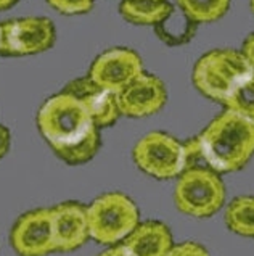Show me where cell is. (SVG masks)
Instances as JSON below:
<instances>
[{
  "label": "cell",
  "mask_w": 254,
  "mask_h": 256,
  "mask_svg": "<svg viewBox=\"0 0 254 256\" xmlns=\"http://www.w3.org/2000/svg\"><path fill=\"white\" fill-rule=\"evenodd\" d=\"M37 128L55 155L68 164H84L100 150V129L87 108L63 90L39 108Z\"/></svg>",
  "instance_id": "1"
},
{
  "label": "cell",
  "mask_w": 254,
  "mask_h": 256,
  "mask_svg": "<svg viewBox=\"0 0 254 256\" xmlns=\"http://www.w3.org/2000/svg\"><path fill=\"white\" fill-rule=\"evenodd\" d=\"M206 166L221 172H235L254 155V121L226 110L197 136Z\"/></svg>",
  "instance_id": "2"
},
{
  "label": "cell",
  "mask_w": 254,
  "mask_h": 256,
  "mask_svg": "<svg viewBox=\"0 0 254 256\" xmlns=\"http://www.w3.org/2000/svg\"><path fill=\"white\" fill-rule=\"evenodd\" d=\"M253 74L254 71L242 50L217 48L195 63L192 79L200 94L224 105L235 87Z\"/></svg>",
  "instance_id": "3"
},
{
  "label": "cell",
  "mask_w": 254,
  "mask_h": 256,
  "mask_svg": "<svg viewBox=\"0 0 254 256\" xmlns=\"http://www.w3.org/2000/svg\"><path fill=\"white\" fill-rule=\"evenodd\" d=\"M90 238L101 245H118L140 224L139 208L121 192L100 195L87 206Z\"/></svg>",
  "instance_id": "4"
},
{
  "label": "cell",
  "mask_w": 254,
  "mask_h": 256,
  "mask_svg": "<svg viewBox=\"0 0 254 256\" xmlns=\"http://www.w3.org/2000/svg\"><path fill=\"white\" fill-rule=\"evenodd\" d=\"M224 202L226 186L216 171L193 168L179 176L174 188V203L180 213L193 218H211L224 206Z\"/></svg>",
  "instance_id": "5"
},
{
  "label": "cell",
  "mask_w": 254,
  "mask_h": 256,
  "mask_svg": "<svg viewBox=\"0 0 254 256\" xmlns=\"http://www.w3.org/2000/svg\"><path fill=\"white\" fill-rule=\"evenodd\" d=\"M132 158L142 172L155 179H174L185 171L184 144L161 130L139 138L134 145Z\"/></svg>",
  "instance_id": "6"
},
{
  "label": "cell",
  "mask_w": 254,
  "mask_h": 256,
  "mask_svg": "<svg viewBox=\"0 0 254 256\" xmlns=\"http://www.w3.org/2000/svg\"><path fill=\"white\" fill-rule=\"evenodd\" d=\"M55 26L50 18L29 16L0 23V55L24 56L53 47Z\"/></svg>",
  "instance_id": "7"
},
{
  "label": "cell",
  "mask_w": 254,
  "mask_h": 256,
  "mask_svg": "<svg viewBox=\"0 0 254 256\" xmlns=\"http://www.w3.org/2000/svg\"><path fill=\"white\" fill-rule=\"evenodd\" d=\"M142 72L145 71L139 54L130 48L116 47L98 55L90 64L87 76L101 89L118 95Z\"/></svg>",
  "instance_id": "8"
},
{
  "label": "cell",
  "mask_w": 254,
  "mask_h": 256,
  "mask_svg": "<svg viewBox=\"0 0 254 256\" xmlns=\"http://www.w3.org/2000/svg\"><path fill=\"white\" fill-rule=\"evenodd\" d=\"M10 244L18 256H48L56 252L52 210L37 208L19 216L11 228Z\"/></svg>",
  "instance_id": "9"
},
{
  "label": "cell",
  "mask_w": 254,
  "mask_h": 256,
  "mask_svg": "<svg viewBox=\"0 0 254 256\" xmlns=\"http://www.w3.org/2000/svg\"><path fill=\"white\" fill-rule=\"evenodd\" d=\"M116 100H118L121 116L147 118L161 112L168 102V90L159 78L142 72L126 89L116 95Z\"/></svg>",
  "instance_id": "10"
},
{
  "label": "cell",
  "mask_w": 254,
  "mask_h": 256,
  "mask_svg": "<svg viewBox=\"0 0 254 256\" xmlns=\"http://www.w3.org/2000/svg\"><path fill=\"white\" fill-rule=\"evenodd\" d=\"M50 210L56 252H74L90 238L85 204L79 202H64Z\"/></svg>",
  "instance_id": "11"
},
{
  "label": "cell",
  "mask_w": 254,
  "mask_h": 256,
  "mask_svg": "<svg viewBox=\"0 0 254 256\" xmlns=\"http://www.w3.org/2000/svg\"><path fill=\"white\" fill-rule=\"evenodd\" d=\"M63 92L72 95L81 102L98 129L110 128L119 120L121 112L116 95L101 89L89 76L72 79L71 82L64 86Z\"/></svg>",
  "instance_id": "12"
},
{
  "label": "cell",
  "mask_w": 254,
  "mask_h": 256,
  "mask_svg": "<svg viewBox=\"0 0 254 256\" xmlns=\"http://www.w3.org/2000/svg\"><path fill=\"white\" fill-rule=\"evenodd\" d=\"M132 256H166L174 246L172 234L161 221H145L122 242Z\"/></svg>",
  "instance_id": "13"
},
{
  "label": "cell",
  "mask_w": 254,
  "mask_h": 256,
  "mask_svg": "<svg viewBox=\"0 0 254 256\" xmlns=\"http://www.w3.org/2000/svg\"><path fill=\"white\" fill-rule=\"evenodd\" d=\"M174 6L155 0H122L119 13L126 21L139 26H156L169 16Z\"/></svg>",
  "instance_id": "14"
},
{
  "label": "cell",
  "mask_w": 254,
  "mask_h": 256,
  "mask_svg": "<svg viewBox=\"0 0 254 256\" xmlns=\"http://www.w3.org/2000/svg\"><path fill=\"white\" fill-rule=\"evenodd\" d=\"M197 26L192 20H188L184 12L179 8L172 10V13L166 18L163 23L155 26V31L158 38L164 44H168L171 47L176 46H184V44L190 42L193 39L195 32H197Z\"/></svg>",
  "instance_id": "15"
},
{
  "label": "cell",
  "mask_w": 254,
  "mask_h": 256,
  "mask_svg": "<svg viewBox=\"0 0 254 256\" xmlns=\"http://www.w3.org/2000/svg\"><path fill=\"white\" fill-rule=\"evenodd\" d=\"M226 224L237 236L254 238V195L237 196L229 203Z\"/></svg>",
  "instance_id": "16"
},
{
  "label": "cell",
  "mask_w": 254,
  "mask_h": 256,
  "mask_svg": "<svg viewBox=\"0 0 254 256\" xmlns=\"http://www.w3.org/2000/svg\"><path fill=\"white\" fill-rule=\"evenodd\" d=\"M179 8L195 24L214 23L230 8V0H177Z\"/></svg>",
  "instance_id": "17"
},
{
  "label": "cell",
  "mask_w": 254,
  "mask_h": 256,
  "mask_svg": "<svg viewBox=\"0 0 254 256\" xmlns=\"http://www.w3.org/2000/svg\"><path fill=\"white\" fill-rule=\"evenodd\" d=\"M226 110L254 121V74L240 82L224 104Z\"/></svg>",
  "instance_id": "18"
},
{
  "label": "cell",
  "mask_w": 254,
  "mask_h": 256,
  "mask_svg": "<svg viewBox=\"0 0 254 256\" xmlns=\"http://www.w3.org/2000/svg\"><path fill=\"white\" fill-rule=\"evenodd\" d=\"M50 6L63 14H81L92 10L93 0H47Z\"/></svg>",
  "instance_id": "19"
},
{
  "label": "cell",
  "mask_w": 254,
  "mask_h": 256,
  "mask_svg": "<svg viewBox=\"0 0 254 256\" xmlns=\"http://www.w3.org/2000/svg\"><path fill=\"white\" fill-rule=\"evenodd\" d=\"M166 256H211L201 244L197 242H182L174 245Z\"/></svg>",
  "instance_id": "20"
},
{
  "label": "cell",
  "mask_w": 254,
  "mask_h": 256,
  "mask_svg": "<svg viewBox=\"0 0 254 256\" xmlns=\"http://www.w3.org/2000/svg\"><path fill=\"white\" fill-rule=\"evenodd\" d=\"M242 54L245 55V58L250 63V66L254 71V32L250 34L248 38L245 39L243 46H242Z\"/></svg>",
  "instance_id": "21"
},
{
  "label": "cell",
  "mask_w": 254,
  "mask_h": 256,
  "mask_svg": "<svg viewBox=\"0 0 254 256\" xmlns=\"http://www.w3.org/2000/svg\"><path fill=\"white\" fill-rule=\"evenodd\" d=\"M10 150V130L0 124V158H3Z\"/></svg>",
  "instance_id": "22"
},
{
  "label": "cell",
  "mask_w": 254,
  "mask_h": 256,
  "mask_svg": "<svg viewBox=\"0 0 254 256\" xmlns=\"http://www.w3.org/2000/svg\"><path fill=\"white\" fill-rule=\"evenodd\" d=\"M98 256H132L129 252H127V248L122 245V244H118V245H113L110 246L108 250L105 252H101Z\"/></svg>",
  "instance_id": "23"
},
{
  "label": "cell",
  "mask_w": 254,
  "mask_h": 256,
  "mask_svg": "<svg viewBox=\"0 0 254 256\" xmlns=\"http://www.w3.org/2000/svg\"><path fill=\"white\" fill-rule=\"evenodd\" d=\"M18 0H0V10H6L16 4Z\"/></svg>",
  "instance_id": "24"
},
{
  "label": "cell",
  "mask_w": 254,
  "mask_h": 256,
  "mask_svg": "<svg viewBox=\"0 0 254 256\" xmlns=\"http://www.w3.org/2000/svg\"><path fill=\"white\" fill-rule=\"evenodd\" d=\"M251 10H253V13H254V0H251Z\"/></svg>",
  "instance_id": "25"
},
{
  "label": "cell",
  "mask_w": 254,
  "mask_h": 256,
  "mask_svg": "<svg viewBox=\"0 0 254 256\" xmlns=\"http://www.w3.org/2000/svg\"><path fill=\"white\" fill-rule=\"evenodd\" d=\"M155 2H164V0H155Z\"/></svg>",
  "instance_id": "26"
}]
</instances>
